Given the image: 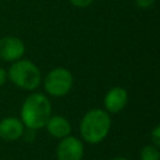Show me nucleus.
Instances as JSON below:
<instances>
[{
  "instance_id": "obj_2",
  "label": "nucleus",
  "mask_w": 160,
  "mask_h": 160,
  "mask_svg": "<svg viewBox=\"0 0 160 160\" xmlns=\"http://www.w3.org/2000/svg\"><path fill=\"white\" fill-rule=\"evenodd\" d=\"M111 129L110 114L104 109H90L86 111L79 124L80 138L82 142L96 145L106 139Z\"/></svg>"
},
{
  "instance_id": "obj_3",
  "label": "nucleus",
  "mask_w": 160,
  "mask_h": 160,
  "mask_svg": "<svg viewBox=\"0 0 160 160\" xmlns=\"http://www.w3.org/2000/svg\"><path fill=\"white\" fill-rule=\"evenodd\" d=\"M6 72H8V79L16 88L25 91L36 90L42 81L40 69L35 62L28 59H20L11 62Z\"/></svg>"
},
{
  "instance_id": "obj_16",
  "label": "nucleus",
  "mask_w": 160,
  "mask_h": 160,
  "mask_svg": "<svg viewBox=\"0 0 160 160\" xmlns=\"http://www.w3.org/2000/svg\"><path fill=\"white\" fill-rule=\"evenodd\" d=\"M110 160H130V159H128V158H122V156H118V158H112V159H110Z\"/></svg>"
},
{
  "instance_id": "obj_13",
  "label": "nucleus",
  "mask_w": 160,
  "mask_h": 160,
  "mask_svg": "<svg viewBox=\"0 0 160 160\" xmlns=\"http://www.w3.org/2000/svg\"><path fill=\"white\" fill-rule=\"evenodd\" d=\"M35 132H36V130H31V129H26V128H25L21 139H24L26 142H32V141L35 140V136H36Z\"/></svg>"
},
{
  "instance_id": "obj_15",
  "label": "nucleus",
  "mask_w": 160,
  "mask_h": 160,
  "mask_svg": "<svg viewBox=\"0 0 160 160\" xmlns=\"http://www.w3.org/2000/svg\"><path fill=\"white\" fill-rule=\"evenodd\" d=\"M8 80V72L4 68H0V88Z\"/></svg>"
},
{
  "instance_id": "obj_10",
  "label": "nucleus",
  "mask_w": 160,
  "mask_h": 160,
  "mask_svg": "<svg viewBox=\"0 0 160 160\" xmlns=\"http://www.w3.org/2000/svg\"><path fill=\"white\" fill-rule=\"evenodd\" d=\"M140 160H160V150L158 146L149 144L141 148L139 154Z\"/></svg>"
},
{
  "instance_id": "obj_14",
  "label": "nucleus",
  "mask_w": 160,
  "mask_h": 160,
  "mask_svg": "<svg viewBox=\"0 0 160 160\" xmlns=\"http://www.w3.org/2000/svg\"><path fill=\"white\" fill-rule=\"evenodd\" d=\"M155 1L156 0H134L135 5L139 9H149L155 4Z\"/></svg>"
},
{
  "instance_id": "obj_9",
  "label": "nucleus",
  "mask_w": 160,
  "mask_h": 160,
  "mask_svg": "<svg viewBox=\"0 0 160 160\" xmlns=\"http://www.w3.org/2000/svg\"><path fill=\"white\" fill-rule=\"evenodd\" d=\"M44 128L50 136L58 140L71 134V124L62 115H51Z\"/></svg>"
},
{
  "instance_id": "obj_11",
  "label": "nucleus",
  "mask_w": 160,
  "mask_h": 160,
  "mask_svg": "<svg viewBox=\"0 0 160 160\" xmlns=\"http://www.w3.org/2000/svg\"><path fill=\"white\" fill-rule=\"evenodd\" d=\"M150 140H151V144L155 145V146H160V125H156L151 132H150Z\"/></svg>"
},
{
  "instance_id": "obj_4",
  "label": "nucleus",
  "mask_w": 160,
  "mask_h": 160,
  "mask_svg": "<svg viewBox=\"0 0 160 160\" xmlns=\"http://www.w3.org/2000/svg\"><path fill=\"white\" fill-rule=\"evenodd\" d=\"M44 90L52 98H62L70 92L74 85V76L66 68L58 66L51 69L42 79Z\"/></svg>"
},
{
  "instance_id": "obj_7",
  "label": "nucleus",
  "mask_w": 160,
  "mask_h": 160,
  "mask_svg": "<svg viewBox=\"0 0 160 160\" xmlns=\"http://www.w3.org/2000/svg\"><path fill=\"white\" fill-rule=\"evenodd\" d=\"M129 102V94L122 86L109 89L104 96V110L109 114H118L125 109Z\"/></svg>"
},
{
  "instance_id": "obj_1",
  "label": "nucleus",
  "mask_w": 160,
  "mask_h": 160,
  "mask_svg": "<svg viewBox=\"0 0 160 160\" xmlns=\"http://www.w3.org/2000/svg\"><path fill=\"white\" fill-rule=\"evenodd\" d=\"M52 115V105L49 98L42 92H31L22 101L20 108V120L26 129H42Z\"/></svg>"
},
{
  "instance_id": "obj_6",
  "label": "nucleus",
  "mask_w": 160,
  "mask_h": 160,
  "mask_svg": "<svg viewBox=\"0 0 160 160\" xmlns=\"http://www.w3.org/2000/svg\"><path fill=\"white\" fill-rule=\"evenodd\" d=\"M25 54L24 41L12 35H6L0 38V59L6 62H14L22 59Z\"/></svg>"
},
{
  "instance_id": "obj_5",
  "label": "nucleus",
  "mask_w": 160,
  "mask_h": 160,
  "mask_svg": "<svg viewBox=\"0 0 160 160\" xmlns=\"http://www.w3.org/2000/svg\"><path fill=\"white\" fill-rule=\"evenodd\" d=\"M84 154L85 148L82 140L71 134L60 139L55 148L56 160H82Z\"/></svg>"
},
{
  "instance_id": "obj_12",
  "label": "nucleus",
  "mask_w": 160,
  "mask_h": 160,
  "mask_svg": "<svg viewBox=\"0 0 160 160\" xmlns=\"http://www.w3.org/2000/svg\"><path fill=\"white\" fill-rule=\"evenodd\" d=\"M69 1L72 6L79 8V9H85L94 2V0H69Z\"/></svg>"
},
{
  "instance_id": "obj_8",
  "label": "nucleus",
  "mask_w": 160,
  "mask_h": 160,
  "mask_svg": "<svg viewBox=\"0 0 160 160\" xmlns=\"http://www.w3.org/2000/svg\"><path fill=\"white\" fill-rule=\"evenodd\" d=\"M25 126L19 118L6 116L0 120V139L4 141L20 140L24 134Z\"/></svg>"
}]
</instances>
